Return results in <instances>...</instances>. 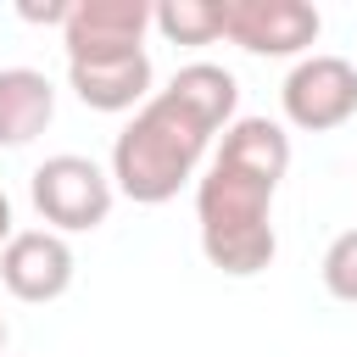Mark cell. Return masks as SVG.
<instances>
[{"mask_svg": "<svg viewBox=\"0 0 357 357\" xmlns=\"http://www.w3.org/2000/svg\"><path fill=\"white\" fill-rule=\"evenodd\" d=\"M290 173V134L273 117H234L218 139V156L195 178L201 251L218 273L251 279L273 262V195Z\"/></svg>", "mask_w": 357, "mask_h": 357, "instance_id": "7a4b0ae2", "label": "cell"}, {"mask_svg": "<svg viewBox=\"0 0 357 357\" xmlns=\"http://www.w3.org/2000/svg\"><path fill=\"white\" fill-rule=\"evenodd\" d=\"M284 123L307 134H329L357 117V67L346 56H301L279 84Z\"/></svg>", "mask_w": 357, "mask_h": 357, "instance_id": "277c9868", "label": "cell"}, {"mask_svg": "<svg viewBox=\"0 0 357 357\" xmlns=\"http://www.w3.org/2000/svg\"><path fill=\"white\" fill-rule=\"evenodd\" d=\"M145 28H151L145 0H73V11L61 22V45H67V61L106 56V50H139Z\"/></svg>", "mask_w": 357, "mask_h": 357, "instance_id": "ba28073f", "label": "cell"}, {"mask_svg": "<svg viewBox=\"0 0 357 357\" xmlns=\"http://www.w3.org/2000/svg\"><path fill=\"white\" fill-rule=\"evenodd\" d=\"M67 84L89 112H139L151 100V56L139 50H106V56H73Z\"/></svg>", "mask_w": 357, "mask_h": 357, "instance_id": "52a82bcc", "label": "cell"}, {"mask_svg": "<svg viewBox=\"0 0 357 357\" xmlns=\"http://www.w3.org/2000/svg\"><path fill=\"white\" fill-rule=\"evenodd\" d=\"M73 273H78V262H73V245H67V234H56V229H17L6 245H0V284L17 296V301H56V296H67L73 290Z\"/></svg>", "mask_w": 357, "mask_h": 357, "instance_id": "8992f818", "label": "cell"}, {"mask_svg": "<svg viewBox=\"0 0 357 357\" xmlns=\"http://www.w3.org/2000/svg\"><path fill=\"white\" fill-rule=\"evenodd\" d=\"M17 11H22L28 22H56V28H61V22H67V11H73V0H50V6H33V0H22Z\"/></svg>", "mask_w": 357, "mask_h": 357, "instance_id": "7c38bea8", "label": "cell"}, {"mask_svg": "<svg viewBox=\"0 0 357 357\" xmlns=\"http://www.w3.org/2000/svg\"><path fill=\"white\" fill-rule=\"evenodd\" d=\"M234 106H240V84L229 67L218 61H190L173 73L167 89H156L134 117L128 128L117 134L112 145V190L139 201V206H162L173 201L206 145L234 123Z\"/></svg>", "mask_w": 357, "mask_h": 357, "instance_id": "6da1fadb", "label": "cell"}, {"mask_svg": "<svg viewBox=\"0 0 357 357\" xmlns=\"http://www.w3.org/2000/svg\"><path fill=\"white\" fill-rule=\"evenodd\" d=\"M324 17L307 0H223V39L251 56H301Z\"/></svg>", "mask_w": 357, "mask_h": 357, "instance_id": "5b68a950", "label": "cell"}, {"mask_svg": "<svg viewBox=\"0 0 357 357\" xmlns=\"http://www.w3.org/2000/svg\"><path fill=\"white\" fill-rule=\"evenodd\" d=\"M28 195H33L39 218L56 234H89V229H100L112 218V201H117L112 173L100 162H89V156H73V151L45 156L33 167V178H28Z\"/></svg>", "mask_w": 357, "mask_h": 357, "instance_id": "3957f363", "label": "cell"}, {"mask_svg": "<svg viewBox=\"0 0 357 357\" xmlns=\"http://www.w3.org/2000/svg\"><path fill=\"white\" fill-rule=\"evenodd\" d=\"M151 28L173 45H212L223 39V0H162L151 6Z\"/></svg>", "mask_w": 357, "mask_h": 357, "instance_id": "30bf717a", "label": "cell"}, {"mask_svg": "<svg viewBox=\"0 0 357 357\" xmlns=\"http://www.w3.org/2000/svg\"><path fill=\"white\" fill-rule=\"evenodd\" d=\"M56 117V84L39 67H0V145L17 151Z\"/></svg>", "mask_w": 357, "mask_h": 357, "instance_id": "9c48e42d", "label": "cell"}, {"mask_svg": "<svg viewBox=\"0 0 357 357\" xmlns=\"http://www.w3.org/2000/svg\"><path fill=\"white\" fill-rule=\"evenodd\" d=\"M11 234H17V218H11V195L0 190V245H6Z\"/></svg>", "mask_w": 357, "mask_h": 357, "instance_id": "4fadbf2b", "label": "cell"}, {"mask_svg": "<svg viewBox=\"0 0 357 357\" xmlns=\"http://www.w3.org/2000/svg\"><path fill=\"white\" fill-rule=\"evenodd\" d=\"M0 351H6V312H0Z\"/></svg>", "mask_w": 357, "mask_h": 357, "instance_id": "5bb4252c", "label": "cell"}, {"mask_svg": "<svg viewBox=\"0 0 357 357\" xmlns=\"http://www.w3.org/2000/svg\"><path fill=\"white\" fill-rule=\"evenodd\" d=\"M318 279H324V290L335 301H351L357 307V229H346V234L329 240V251L318 262Z\"/></svg>", "mask_w": 357, "mask_h": 357, "instance_id": "8fae6325", "label": "cell"}]
</instances>
